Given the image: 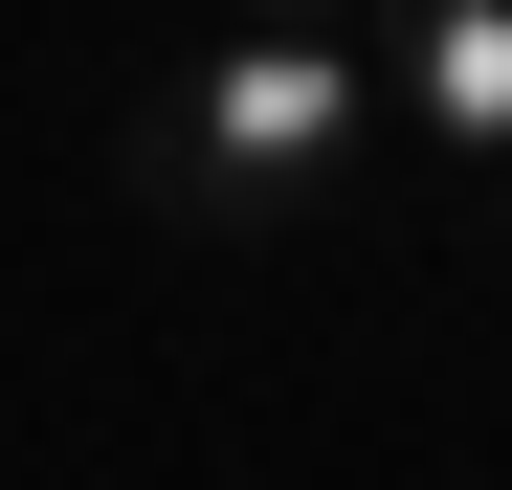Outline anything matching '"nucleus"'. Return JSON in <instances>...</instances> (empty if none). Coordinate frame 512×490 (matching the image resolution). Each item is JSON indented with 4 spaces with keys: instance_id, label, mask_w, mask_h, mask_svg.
Masks as SVG:
<instances>
[{
    "instance_id": "f257e3e1",
    "label": "nucleus",
    "mask_w": 512,
    "mask_h": 490,
    "mask_svg": "<svg viewBox=\"0 0 512 490\" xmlns=\"http://www.w3.org/2000/svg\"><path fill=\"white\" fill-rule=\"evenodd\" d=\"M379 179V67H334V23H245L223 67L134 90V201L179 245H312Z\"/></svg>"
},
{
    "instance_id": "f03ea898",
    "label": "nucleus",
    "mask_w": 512,
    "mask_h": 490,
    "mask_svg": "<svg viewBox=\"0 0 512 490\" xmlns=\"http://www.w3.org/2000/svg\"><path fill=\"white\" fill-rule=\"evenodd\" d=\"M379 112H423V156H512V0H379Z\"/></svg>"
},
{
    "instance_id": "7ed1b4c3",
    "label": "nucleus",
    "mask_w": 512,
    "mask_h": 490,
    "mask_svg": "<svg viewBox=\"0 0 512 490\" xmlns=\"http://www.w3.org/2000/svg\"><path fill=\"white\" fill-rule=\"evenodd\" d=\"M223 23H334V0H223Z\"/></svg>"
}]
</instances>
